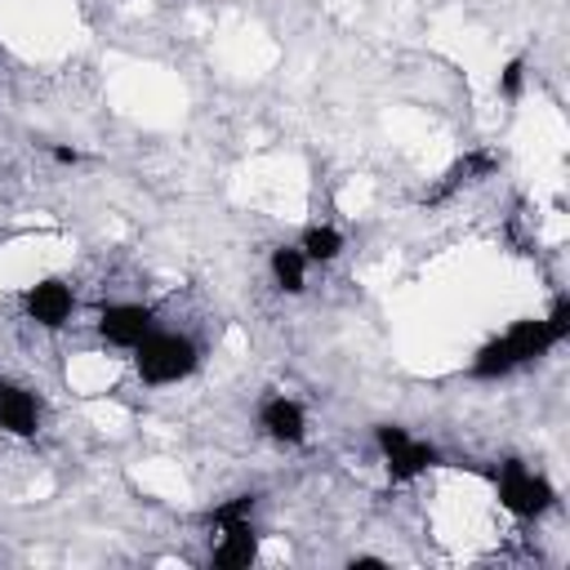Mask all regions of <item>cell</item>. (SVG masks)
Masks as SVG:
<instances>
[{
  "label": "cell",
  "mask_w": 570,
  "mask_h": 570,
  "mask_svg": "<svg viewBox=\"0 0 570 570\" xmlns=\"http://www.w3.org/2000/svg\"><path fill=\"white\" fill-rule=\"evenodd\" d=\"M307 254L298 249V245H276L272 254H267V272H272V285L281 289V294H303L307 289Z\"/></svg>",
  "instance_id": "10"
},
{
  "label": "cell",
  "mask_w": 570,
  "mask_h": 570,
  "mask_svg": "<svg viewBox=\"0 0 570 570\" xmlns=\"http://www.w3.org/2000/svg\"><path fill=\"white\" fill-rule=\"evenodd\" d=\"M254 503H258V494H236V499H227V503H218V508L209 512V525L236 521V517H254Z\"/></svg>",
  "instance_id": "13"
},
{
  "label": "cell",
  "mask_w": 570,
  "mask_h": 570,
  "mask_svg": "<svg viewBox=\"0 0 570 570\" xmlns=\"http://www.w3.org/2000/svg\"><path fill=\"white\" fill-rule=\"evenodd\" d=\"M552 347H561V343L552 338V330H548L543 316L512 321L499 338H490V343L476 347V356H472V365H468V379H476V383H499V379H508V374H517V370L543 361Z\"/></svg>",
  "instance_id": "1"
},
{
  "label": "cell",
  "mask_w": 570,
  "mask_h": 570,
  "mask_svg": "<svg viewBox=\"0 0 570 570\" xmlns=\"http://www.w3.org/2000/svg\"><path fill=\"white\" fill-rule=\"evenodd\" d=\"M543 321H548V330H552V338H557V343H566V338H570V303H566V298H557V303H552V312H548Z\"/></svg>",
  "instance_id": "14"
},
{
  "label": "cell",
  "mask_w": 570,
  "mask_h": 570,
  "mask_svg": "<svg viewBox=\"0 0 570 570\" xmlns=\"http://www.w3.org/2000/svg\"><path fill=\"white\" fill-rule=\"evenodd\" d=\"M151 330H156V307L151 303H107V307H98V338L107 347L134 352Z\"/></svg>",
  "instance_id": "5"
},
{
  "label": "cell",
  "mask_w": 570,
  "mask_h": 570,
  "mask_svg": "<svg viewBox=\"0 0 570 570\" xmlns=\"http://www.w3.org/2000/svg\"><path fill=\"white\" fill-rule=\"evenodd\" d=\"M22 307L40 330H62L71 321V312H76V289L62 276H40L36 285H27Z\"/></svg>",
  "instance_id": "6"
},
{
  "label": "cell",
  "mask_w": 570,
  "mask_h": 570,
  "mask_svg": "<svg viewBox=\"0 0 570 570\" xmlns=\"http://www.w3.org/2000/svg\"><path fill=\"white\" fill-rule=\"evenodd\" d=\"M0 432L18 441L40 432V401L22 383H9V379H0Z\"/></svg>",
  "instance_id": "9"
},
{
  "label": "cell",
  "mask_w": 570,
  "mask_h": 570,
  "mask_svg": "<svg viewBox=\"0 0 570 570\" xmlns=\"http://www.w3.org/2000/svg\"><path fill=\"white\" fill-rule=\"evenodd\" d=\"M298 249L307 254V263H334L343 254V232L330 223H307L298 232Z\"/></svg>",
  "instance_id": "11"
},
{
  "label": "cell",
  "mask_w": 570,
  "mask_h": 570,
  "mask_svg": "<svg viewBox=\"0 0 570 570\" xmlns=\"http://www.w3.org/2000/svg\"><path fill=\"white\" fill-rule=\"evenodd\" d=\"M521 89H525V58H508L503 62V71H499V98H521Z\"/></svg>",
  "instance_id": "12"
},
{
  "label": "cell",
  "mask_w": 570,
  "mask_h": 570,
  "mask_svg": "<svg viewBox=\"0 0 570 570\" xmlns=\"http://www.w3.org/2000/svg\"><path fill=\"white\" fill-rule=\"evenodd\" d=\"M347 570H387V561L370 557V552H356V557H347Z\"/></svg>",
  "instance_id": "15"
},
{
  "label": "cell",
  "mask_w": 570,
  "mask_h": 570,
  "mask_svg": "<svg viewBox=\"0 0 570 570\" xmlns=\"http://www.w3.org/2000/svg\"><path fill=\"white\" fill-rule=\"evenodd\" d=\"M200 365V352L187 334H174V330H151L138 347H134V374L147 383V387H169V383H183L191 379Z\"/></svg>",
  "instance_id": "2"
},
{
  "label": "cell",
  "mask_w": 570,
  "mask_h": 570,
  "mask_svg": "<svg viewBox=\"0 0 570 570\" xmlns=\"http://www.w3.org/2000/svg\"><path fill=\"white\" fill-rule=\"evenodd\" d=\"M374 445L383 454V468H387V481L392 485H410L419 481L423 472L441 468V450L432 441H419L410 428L401 423H379L374 428Z\"/></svg>",
  "instance_id": "4"
},
{
  "label": "cell",
  "mask_w": 570,
  "mask_h": 570,
  "mask_svg": "<svg viewBox=\"0 0 570 570\" xmlns=\"http://www.w3.org/2000/svg\"><path fill=\"white\" fill-rule=\"evenodd\" d=\"M218 543H214V566L218 570H245L254 566L258 557V530H254V517H236V521H218Z\"/></svg>",
  "instance_id": "8"
},
{
  "label": "cell",
  "mask_w": 570,
  "mask_h": 570,
  "mask_svg": "<svg viewBox=\"0 0 570 570\" xmlns=\"http://www.w3.org/2000/svg\"><path fill=\"white\" fill-rule=\"evenodd\" d=\"M49 156H53L58 165H80V151H76V147H49Z\"/></svg>",
  "instance_id": "16"
},
{
  "label": "cell",
  "mask_w": 570,
  "mask_h": 570,
  "mask_svg": "<svg viewBox=\"0 0 570 570\" xmlns=\"http://www.w3.org/2000/svg\"><path fill=\"white\" fill-rule=\"evenodd\" d=\"M494 499H499V508L508 517L534 521L557 503V490H552V481L543 472H530L521 459H503L494 468Z\"/></svg>",
  "instance_id": "3"
},
{
  "label": "cell",
  "mask_w": 570,
  "mask_h": 570,
  "mask_svg": "<svg viewBox=\"0 0 570 570\" xmlns=\"http://www.w3.org/2000/svg\"><path fill=\"white\" fill-rule=\"evenodd\" d=\"M258 428L276 445H303L307 441V410L285 392H272L258 405Z\"/></svg>",
  "instance_id": "7"
}]
</instances>
